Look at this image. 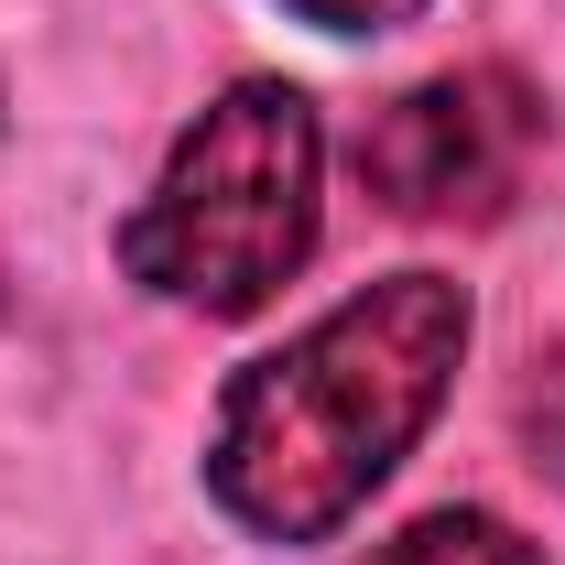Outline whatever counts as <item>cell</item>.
Here are the masks:
<instances>
[{"label": "cell", "instance_id": "6da1fadb", "mask_svg": "<svg viewBox=\"0 0 565 565\" xmlns=\"http://www.w3.org/2000/svg\"><path fill=\"white\" fill-rule=\"evenodd\" d=\"M468 359V294L446 273H392L327 305L305 338L250 359L217 392L207 490L262 544H327L435 424Z\"/></svg>", "mask_w": 565, "mask_h": 565}, {"label": "cell", "instance_id": "7a4b0ae2", "mask_svg": "<svg viewBox=\"0 0 565 565\" xmlns=\"http://www.w3.org/2000/svg\"><path fill=\"white\" fill-rule=\"evenodd\" d=\"M316 174H327V131L305 87L239 76L217 109H196L163 185L131 207L120 273L196 316H262L316 250Z\"/></svg>", "mask_w": 565, "mask_h": 565}, {"label": "cell", "instance_id": "3957f363", "mask_svg": "<svg viewBox=\"0 0 565 565\" xmlns=\"http://www.w3.org/2000/svg\"><path fill=\"white\" fill-rule=\"evenodd\" d=\"M533 163H544V98L511 66H446L403 87L392 109H370V131H359V185L424 228L511 217Z\"/></svg>", "mask_w": 565, "mask_h": 565}, {"label": "cell", "instance_id": "277c9868", "mask_svg": "<svg viewBox=\"0 0 565 565\" xmlns=\"http://www.w3.org/2000/svg\"><path fill=\"white\" fill-rule=\"evenodd\" d=\"M370 565H544V544H522L500 511H468V500H446V511L403 522L392 544H370Z\"/></svg>", "mask_w": 565, "mask_h": 565}, {"label": "cell", "instance_id": "5b68a950", "mask_svg": "<svg viewBox=\"0 0 565 565\" xmlns=\"http://www.w3.org/2000/svg\"><path fill=\"white\" fill-rule=\"evenodd\" d=\"M511 424H522V446H533V468L565 490V349L533 359V381H522V403H511Z\"/></svg>", "mask_w": 565, "mask_h": 565}, {"label": "cell", "instance_id": "8992f818", "mask_svg": "<svg viewBox=\"0 0 565 565\" xmlns=\"http://www.w3.org/2000/svg\"><path fill=\"white\" fill-rule=\"evenodd\" d=\"M282 11H305L316 33H392V22H414L424 0H282Z\"/></svg>", "mask_w": 565, "mask_h": 565}]
</instances>
